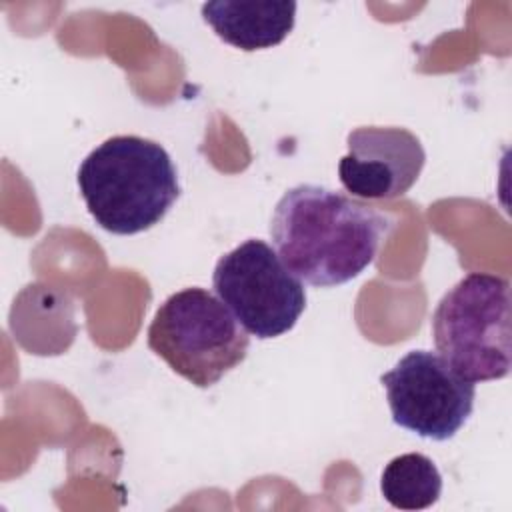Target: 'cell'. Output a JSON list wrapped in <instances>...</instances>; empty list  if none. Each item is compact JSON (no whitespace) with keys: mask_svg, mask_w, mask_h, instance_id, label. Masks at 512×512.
I'll return each instance as SVG.
<instances>
[{"mask_svg":"<svg viewBox=\"0 0 512 512\" xmlns=\"http://www.w3.org/2000/svg\"><path fill=\"white\" fill-rule=\"evenodd\" d=\"M392 228L390 216L316 184H298L278 200L270 236L286 268L312 286H338L362 274Z\"/></svg>","mask_w":512,"mask_h":512,"instance_id":"cell-1","label":"cell"},{"mask_svg":"<svg viewBox=\"0 0 512 512\" xmlns=\"http://www.w3.org/2000/svg\"><path fill=\"white\" fill-rule=\"evenodd\" d=\"M78 188L96 224L120 236L156 226L180 196L170 154L134 134L96 146L78 168Z\"/></svg>","mask_w":512,"mask_h":512,"instance_id":"cell-2","label":"cell"},{"mask_svg":"<svg viewBox=\"0 0 512 512\" xmlns=\"http://www.w3.org/2000/svg\"><path fill=\"white\" fill-rule=\"evenodd\" d=\"M510 320L508 278L470 272L440 298L432 314L434 346L466 380H500L512 366Z\"/></svg>","mask_w":512,"mask_h":512,"instance_id":"cell-3","label":"cell"},{"mask_svg":"<svg viewBox=\"0 0 512 512\" xmlns=\"http://www.w3.org/2000/svg\"><path fill=\"white\" fill-rule=\"evenodd\" d=\"M148 348L198 388L214 386L244 362L248 332L206 288L170 294L148 326Z\"/></svg>","mask_w":512,"mask_h":512,"instance_id":"cell-4","label":"cell"},{"mask_svg":"<svg viewBox=\"0 0 512 512\" xmlns=\"http://www.w3.org/2000/svg\"><path fill=\"white\" fill-rule=\"evenodd\" d=\"M212 286L238 324L260 340L292 330L306 308L302 280L260 238H248L220 256Z\"/></svg>","mask_w":512,"mask_h":512,"instance_id":"cell-5","label":"cell"},{"mask_svg":"<svg viewBox=\"0 0 512 512\" xmlns=\"http://www.w3.org/2000/svg\"><path fill=\"white\" fill-rule=\"evenodd\" d=\"M380 382L392 422L428 440H450L474 410V382L430 350H410Z\"/></svg>","mask_w":512,"mask_h":512,"instance_id":"cell-6","label":"cell"},{"mask_svg":"<svg viewBox=\"0 0 512 512\" xmlns=\"http://www.w3.org/2000/svg\"><path fill=\"white\" fill-rule=\"evenodd\" d=\"M340 158L342 186L358 198L390 200L406 194L418 180L426 152L418 136L398 126H360L346 138Z\"/></svg>","mask_w":512,"mask_h":512,"instance_id":"cell-7","label":"cell"},{"mask_svg":"<svg viewBox=\"0 0 512 512\" xmlns=\"http://www.w3.org/2000/svg\"><path fill=\"white\" fill-rule=\"evenodd\" d=\"M204 22L226 44L244 52L280 44L294 28V0H212L202 4Z\"/></svg>","mask_w":512,"mask_h":512,"instance_id":"cell-8","label":"cell"},{"mask_svg":"<svg viewBox=\"0 0 512 512\" xmlns=\"http://www.w3.org/2000/svg\"><path fill=\"white\" fill-rule=\"evenodd\" d=\"M384 500L398 510H424L438 502L442 476L436 464L418 452L392 458L380 476Z\"/></svg>","mask_w":512,"mask_h":512,"instance_id":"cell-9","label":"cell"}]
</instances>
